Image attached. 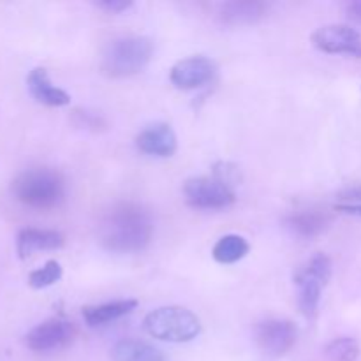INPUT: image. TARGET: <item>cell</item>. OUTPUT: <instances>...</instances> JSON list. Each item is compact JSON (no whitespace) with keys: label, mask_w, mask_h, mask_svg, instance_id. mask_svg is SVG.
Masks as SVG:
<instances>
[{"label":"cell","mask_w":361,"mask_h":361,"mask_svg":"<svg viewBox=\"0 0 361 361\" xmlns=\"http://www.w3.org/2000/svg\"><path fill=\"white\" fill-rule=\"evenodd\" d=\"M154 236L152 215L141 204L118 203L106 214L99 228L101 245L109 252H143Z\"/></svg>","instance_id":"cell-1"},{"label":"cell","mask_w":361,"mask_h":361,"mask_svg":"<svg viewBox=\"0 0 361 361\" xmlns=\"http://www.w3.org/2000/svg\"><path fill=\"white\" fill-rule=\"evenodd\" d=\"M13 194L25 207L51 210L66 200V180L51 168H32L14 178Z\"/></svg>","instance_id":"cell-2"},{"label":"cell","mask_w":361,"mask_h":361,"mask_svg":"<svg viewBox=\"0 0 361 361\" xmlns=\"http://www.w3.org/2000/svg\"><path fill=\"white\" fill-rule=\"evenodd\" d=\"M154 56V42L145 35H123L106 46L101 71L109 78H129L141 73Z\"/></svg>","instance_id":"cell-3"},{"label":"cell","mask_w":361,"mask_h":361,"mask_svg":"<svg viewBox=\"0 0 361 361\" xmlns=\"http://www.w3.org/2000/svg\"><path fill=\"white\" fill-rule=\"evenodd\" d=\"M143 328L157 341L183 344L194 341L201 334V321L185 307L168 305L148 312L143 319Z\"/></svg>","instance_id":"cell-4"},{"label":"cell","mask_w":361,"mask_h":361,"mask_svg":"<svg viewBox=\"0 0 361 361\" xmlns=\"http://www.w3.org/2000/svg\"><path fill=\"white\" fill-rule=\"evenodd\" d=\"M331 279V259L326 254H316L309 263L300 268L295 275V284L298 288V309L309 319L317 316L321 303V293Z\"/></svg>","instance_id":"cell-5"},{"label":"cell","mask_w":361,"mask_h":361,"mask_svg":"<svg viewBox=\"0 0 361 361\" xmlns=\"http://www.w3.org/2000/svg\"><path fill=\"white\" fill-rule=\"evenodd\" d=\"M183 196L190 207L200 210H222L236 201L235 189L214 175L187 180L183 185Z\"/></svg>","instance_id":"cell-6"},{"label":"cell","mask_w":361,"mask_h":361,"mask_svg":"<svg viewBox=\"0 0 361 361\" xmlns=\"http://www.w3.org/2000/svg\"><path fill=\"white\" fill-rule=\"evenodd\" d=\"M76 338V326L62 317H51L32 328L25 337V344L30 351L53 353L67 348Z\"/></svg>","instance_id":"cell-7"},{"label":"cell","mask_w":361,"mask_h":361,"mask_svg":"<svg viewBox=\"0 0 361 361\" xmlns=\"http://www.w3.org/2000/svg\"><path fill=\"white\" fill-rule=\"evenodd\" d=\"M254 334H256L257 345L264 355L270 358H281L295 348L296 338H298V328L289 319L271 317V319L257 323Z\"/></svg>","instance_id":"cell-8"},{"label":"cell","mask_w":361,"mask_h":361,"mask_svg":"<svg viewBox=\"0 0 361 361\" xmlns=\"http://www.w3.org/2000/svg\"><path fill=\"white\" fill-rule=\"evenodd\" d=\"M310 41L323 53L361 59V34L349 25H324L314 32Z\"/></svg>","instance_id":"cell-9"},{"label":"cell","mask_w":361,"mask_h":361,"mask_svg":"<svg viewBox=\"0 0 361 361\" xmlns=\"http://www.w3.org/2000/svg\"><path fill=\"white\" fill-rule=\"evenodd\" d=\"M215 73H217V66L214 60L196 55L176 62L169 73V81L180 90H194V88L210 83Z\"/></svg>","instance_id":"cell-10"},{"label":"cell","mask_w":361,"mask_h":361,"mask_svg":"<svg viewBox=\"0 0 361 361\" xmlns=\"http://www.w3.org/2000/svg\"><path fill=\"white\" fill-rule=\"evenodd\" d=\"M136 147L140 152L154 157H171L176 152L178 141L173 127L166 122H154L145 127L136 136Z\"/></svg>","instance_id":"cell-11"},{"label":"cell","mask_w":361,"mask_h":361,"mask_svg":"<svg viewBox=\"0 0 361 361\" xmlns=\"http://www.w3.org/2000/svg\"><path fill=\"white\" fill-rule=\"evenodd\" d=\"M66 245L62 233L53 229L27 228L18 233L16 252L21 259H27L39 250H59Z\"/></svg>","instance_id":"cell-12"},{"label":"cell","mask_w":361,"mask_h":361,"mask_svg":"<svg viewBox=\"0 0 361 361\" xmlns=\"http://www.w3.org/2000/svg\"><path fill=\"white\" fill-rule=\"evenodd\" d=\"M27 87L35 101L49 106V108H62V106H67L71 102V95L51 83L48 71L44 67H35L28 73Z\"/></svg>","instance_id":"cell-13"},{"label":"cell","mask_w":361,"mask_h":361,"mask_svg":"<svg viewBox=\"0 0 361 361\" xmlns=\"http://www.w3.org/2000/svg\"><path fill=\"white\" fill-rule=\"evenodd\" d=\"M267 16V6L257 0H233L221 6L219 18L229 27H245L259 23Z\"/></svg>","instance_id":"cell-14"},{"label":"cell","mask_w":361,"mask_h":361,"mask_svg":"<svg viewBox=\"0 0 361 361\" xmlns=\"http://www.w3.org/2000/svg\"><path fill=\"white\" fill-rule=\"evenodd\" d=\"M284 222L286 228L293 235L300 236V238L312 240L319 236L321 233L326 231L328 224H330V215L321 210H300L289 214Z\"/></svg>","instance_id":"cell-15"},{"label":"cell","mask_w":361,"mask_h":361,"mask_svg":"<svg viewBox=\"0 0 361 361\" xmlns=\"http://www.w3.org/2000/svg\"><path fill=\"white\" fill-rule=\"evenodd\" d=\"M136 307V300H113V302L99 303V305L83 307L81 316H83V321L87 326H104V324L113 323V321L130 314Z\"/></svg>","instance_id":"cell-16"},{"label":"cell","mask_w":361,"mask_h":361,"mask_svg":"<svg viewBox=\"0 0 361 361\" xmlns=\"http://www.w3.org/2000/svg\"><path fill=\"white\" fill-rule=\"evenodd\" d=\"M113 361H168L164 353L155 345L137 338H123L111 349Z\"/></svg>","instance_id":"cell-17"},{"label":"cell","mask_w":361,"mask_h":361,"mask_svg":"<svg viewBox=\"0 0 361 361\" xmlns=\"http://www.w3.org/2000/svg\"><path fill=\"white\" fill-rule=\"evenodd\" d=\"M250 245L243 236L240 235H226L217 240V243L212 249V256L221 264L238 263L240 259L249 254Z\"/></svg>","instance_id":"cell-18"},{"label":"cell","mask_w":361,"mask_h":361,"mask_svg":"<svg viewBox=\"0 0 361 361\" xmlns=\"http://www.w3.org/2000/svg\"><path fill=\"white\" fill-rule=\"evenodd\" d=\"M60 279H62V267H60L59 261L51 259L42 264L41 268H37V270L30 271V275H28V286L34 289H44L56 284Z\"/></svg>","instance_id":"cell-19"},{"label":"cell","mask_w":361,"mask_h":361,"mask_svg":"<svg viewBox=\"0 0 361 361\" xmlns=\"http://www.w3.org/2000/svg\"><path fill=\"white\" fill-rule=\"evenodd\" d=\"M324 351L331 361H356L360 356V344L351 337H338L331 341Z\"/></svg>","instance_id":"cell-20"},{"label":"cell","mask_w":361,"mask_h":361,"mask_svg":"<svg viewBox=\"0 0 361 361\" xmlns=\"http://www.w3.org/2000/svg\"><path fill=\"white\" fill-rule=\"evenodd\" d=\"M74 122L76 126L85 127V129L99 130L102 127H106V120L102 118L99 113L88 111V109H74Z\"/></svg>","instance_id":"cell-21"},{"label":"cell","mask_w":361,"mask_h":361,"mask_svg":"<svg viewBox=\"0 0 361 361\" xmlns=\"http://www.w3.org/2000/svg\"><path fill=\"white\" fill-rule=\"evenodd\" d=\"M212 175H214L215 178L226 182L228 185L235 187L236 180H238V168L229 164V162H219V164L214 168V173H212Z\"/></svg>","instance_id":"cell-22"},{"label":"cell","mask_w":361,"mask_h":361,"mask_svg":"<svg viewBox=\"0 0 361 361\" xmlns=\"http://www.w3.org/2000/svg\"><path fill=\"white\" fill-rule=\"evenodd\" d=\"M133 0H97L95 6L99 9L106 11V13H111V14H118L123 13V11L130 9L133 7Z\"/></svg>","instance_id":"cell-23"},{"label":"cell","mask_w":361,"mask_h":361,"mask_svg":"<svg viewBox=\"0 0 361 361\" xmlns=\"http://www.w3.org/2000/svg\"><path fill=\"white\" fill-rule=\"evenodd\" d=\"M335 210L342 212V214L355 215V217H361V203H341L335 207Z\"/></svg>","instance_id":"cell-24"},{"label":"cell","mask_w":361,"mask_h":361,"mask_svg":"<svg viewBox=\"0 0 361 361\" xmlns=\"http://www.w3.org/2000/svg\"><path fill=\"white\" fill-rule=\"evenodd\" d=\"M348 16L351 18L353 21H356V23L361 25V0L358 2H353L348 6Z\"/></svg>","instance_id":"cell-25"}]
</instances>
